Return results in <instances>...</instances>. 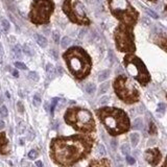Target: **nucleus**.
Here are the masks:
<instances>
[{"label": "nucleus", "mask_w": 167, "mask_h": 167, "mask_svg": "<svg viewBox=\"0 0 167 167\" xmlns=\"http://www.w3.org/2000/svg\"><path fill=\"white\" fill-rule=\"evenodd\" d=\"M93 143V138L79 135L53 139L51 142V157L60 165L64 167L71 166L90 153Z\"/></svg>", "instance_id": "nucleus-1"}, {"label": "nucleus", "mask_w": 167, "mask_h": 167, "mask_svg": "<svg viewBox=\"0 0 167 167\" xmlns=\"http://www.w3.org/2000/svg\"><path fill=\"white\" fill-rule=\"evenodd\" d=\"M99 120L105 126L109 134L117 136L126 133L130 130V119L124 111L117 108H101L96 110Z\"/></svg>", "instance_id": "nucleus-2"}, {"label": "nucleus", "mask_w": 167, "mask_h": 167, "mask_svg": "<svg viewBox=\"0 0 167 167\" xmlns=\"http://www.w3.org/2000/svg\"><path fill=\"white\" fill-rule=\"evenodd\" d=\"M64 59L67 63L69 71L77 79H84L87 77L92 67V62L89 54L83 48L74 46L68 49L64 53Z\"/></svg>", "instance_id": "nucleus-3"}, {"label": "nucleus", "mask_w": 167, "mask_h": 167, "mask_svg": "<svg viewBox=\"0 0 167 167\" xmlns=\"http://www.w3.org/2000/svg\"><path fill=\"white\" fill-rule=\"evenodd\" d=\"M65 121L76 131L94 132L95 121L90 111L82 108L69 109L64 116Z\"/></svg>", "instance_id": "nucleus-4"}, {"label": "nucleus", "mask_w": 167, "mask_h": 167, "mask_svg": "<svg viewBox=\"0 0 167 167\" xmlns=\"http://www.w3.org/2000/svg\"><path fill=\"white\" fill-rule=\"evenodd\" d=\"M111 13L117 18L121 24L134 27L138 20V12L126 0H109Z\"/></svg>", "instance_id": "nucleus-5"}, {"label": "nucleus", "mask_w": 167, "mask_h": 167, "mask_svg": "<svg viewBox=\"0 0 167 167\" xmlns=\"http://www.w3.org/2000/svg\"><path fill=\"white\" fill-rule=\"evenodd\" d=\"M113 87H114L116 95L122 101L126 103H134L139 100V92H138L137 88L124 75H119L114 80Z\"/></svg>", "instance_id": "nucleus-6"}, {"label": "nucleus", "mask_w": 167, "mask_h": 167, "mask_svg": "<svg viewBox=\"0 0 167 167\" xmlns=\"http://www.w3.org/2000/svg\"><path fill=\"white\" fill-rule=\"evenodd\" d=\"M123 64L128 72L142 86H145L149 83L150 75L145 65L139 58L133 54H128L123 59Z\"/></svg>", "instance_id": "nucleus-7"}, {"label": "nucleus", "mask_w": 167, "mask_h": 167, "mask_svg": "<svg viewBox=\"0 0 167 167\" xmlns=\"http://www.w3.org/2000/svg\"><path fill=\"white\" fill-rule=\"evenodd\" d=\"M53 9L54 4L51 0H33L29 13L30 21L34 24L48 23Z\"/></svg>", "instance_id": "nucleus-8"}, {"label": "nucleus", "mask_w": 167, "mask_h": 167, "mask_svg": "<svg viewBox=\"0 0 167 167\" xmlns=\"http://www.w3.org/2000/svg\"><path fill=\"white\" fill-rule=\"evenodd\" d=\"M114 39L116 42V47L119 51L134 52L136 50L132 26L120 23L114 32Z\"/></svg>", "instance_id": "nucleus-9"}, {"label": "nucleus", "mask_w": 167, "mask_h": 167, "mask_svg": "<svg viewBox=\"0 0 167 167\" xmlns=\"http://www.w3.org/2000/svg\"><path fill=\"white\" fill-rule=\"evenodd\" d=\"M63 11L73 23L79 25L90 24V20L86 15L84 5L79 0H64Z\"/></svg>", "instance_id": "nucleus-10"}, {"label": "nucleus", "mask_w": 167, "mask_h": 167, "mask_svg": "<svg viewBox=\"0 0 167 167\" xmlns=\"http://www.w3.org/2000/svg\"><path fill=\"white\" fill-rule=\"evenodd\" d=\"M161 153L158 148H150L145 151V160L151 166H157L161 161Z\"/></svg>", "instance_id": "nucleus-11"}, {"label": "nucleus", "mask_w": 167, "mask_h": 167, "mask_svg": "<svg viewBox=\"0 0 167 167\" xmlns=\"http://www.w3.org/2000/svg\"><path fill=\"white\" fill-rule=\"evenodd\" d=\"M7 145L8 141L5 137L4 133H0V154H6L7 153Z\"/></svg>", "instance_id": "nucleus-12"}, {"label": "nucleus", "mask_w": 167, "mask_h": 167, "mask_svg": "<svg viewBox=\"0 0 167 167\" xmlns=\"http://www.w3.org/2000/svg\"><path fill=\"white\" fill-rule=\"evenodd\" d=\"M88 167H110V162L107 159H102L99 161H93Z\"/></svg>", "instance_id": "nucleus-13"}, {"label": "nucleus", "mask_w": 167, "mask_h": 167, "mask_svg": "<svg viewBox=\"0 0 167 167\" xmlns=\"http://www.w3.org/2000/svg\"><path fill=\"white\" fill-rule=\"evenodd\" d=\"M34 39H36V42L39 44V46L41 47H46L47 46V39L45 38L42 34H39V33H36L34 34Z\"/></svg>", "instance_id": "nucleus-14"}, {"label": "nucleus", "mask_w": 167, "mask_h": 167, "mask_svg": "<svg viewBox=\"0 0 167 167\" xmlns=\"http://www.w3.org/2000/svg\"><path fill=\"white\" fill-rule=\"evenodd\" d=\"M156 43L158 44L162 49H164L165 51L167 52V37H165V36H160L158 39L156 40Z\"/></svg>", "instance_id": "nucleus-15"}, {"label": "nucleus", "mask_w": 167, "mask_h": 167, "mask_svg": "<svg viewBox=\"0 0 167 167\" xmlns=\"http://www.w3.org/2000/svg\"><path fill=\"white\" fill-rule=\"evenodd\" d=\"M133 128L135 130H142L143 129V120L141 118H136L134 123H133Z\"/></svg>", "instance_id": "nucleus-16"}, {"label": "nucleus", "mask_w": 167, "mask_h": 167, "mask_svg": "<svg viewBox=\"0 0 167 167\" xmlns=\"http://www.w3.org/2000/svg\"><path fill=\"white\" fill-rule=\"evenodd\" d=\"M130 138H131V142H132V144H133V146H136L139 143V139H140L139 134H137V133L131 134V137Z\"/></svg>", "instance_id": "nucleus-17"}, {"label": "nucleus", "mask_w": 167, "mask_h": 167, "mask_svg": "<svg viewBox=\"0 0 167 167\" xmlns=\"http://www.w3.org/2000/svg\"><path fill=\"white\" fill-rule=\"evenodd\" d=\"M95 90H96V86L93 84V83H89L86 85V92L89 93V94H92L95 92Z\"/></svg>", "instance_id": "nucleus-18"}, {"label": "nucleus", "mask_w": 167, "mask_h": 167, "mask_svg": "<svg viewBox=\"0 0 167 167\" xmlns=\"http://www.w3.org/2000/svg\"><path fill=\"white\" fill-rule=\"evenodd\" d=\"M110 75V71L109 70H104V71H101L99 73L98 75V80H100V82H103V80H105Z\"/></svg>", "instance_id": "nucleus-19"}, {"label": "nucleus", "mask_w": 167, "mask_h": 167, "mask_svg": "<svg viewBox=\"0 0 167 167\" xmlns=\"http://www.w3.org/2000/svg\"><path fill=\"white\" fill-rule=\"evenodd\" d=\"M46 72H47L48 75H50V76H53V75L55 74V68L53 67V65L47 64V66H46Z\"/></svg>", "instance_id": "nucleus-20"}, {"label": "nucleus", "mask_w": 167, "mask_h": 167, "mask_svg": "<svg viewBox=\"0 0 167 167\" xmlns=\"http://www.w3.org/2000/svg\"><path fill=\"white\" fill-rule=\"evenodd\" d=\"M70 43H71V40H70V38L64 37V38L62 39V41H61V46H62L63 48H67L69 45H70Z\"/></svg>", "instance_id": "nucleus-21"}, {"label": "nucleus", "mask_w": 167, "mask_h": 167, "mask_svg": "<svg viewBox=\"0 0 167 167\" xmlns=\"http://www.w3.org/2000/svg\"><path fill=\"white\" fill-rule=\"evenodd\" d=\"M33 105H34V107H39V105L41 104L42 100H41V97H40V95H39V94H36V95L33 96Z\"/></svg>", "instance_id": "nucleus-22"}, {"label": "nucleus", "mask_w": 167, "mask_h": 167, "mask_svg": "<svg viewBox=\"0 0 167 167\" xmlns=\"http://www.w3.org/2000/svg\"><path fill=\"white\" fill-rule=\"evenodd\" d=\"M28 77L32 80H34V82H38V80H39V75H38L37 72H34V71H30L28 73Z\"/></svg>", "instance_id": "nucleus-23"}, {"label": "nucleus", "mask_w": 167, "mask_h": 167, "mask_svg": "<svg viewBox=\"0 0 167 167\" xmlns=\"http://www.w3.org/2000/svg\"><path fill=\"white\" fill-rule=\"evenodd\" d=\"M130 150H131V148H130L129 144H123L122 146H121V153H122L123 155H129Z\"/></svg>", "instance_id": "nucleus-24"}, {"label": "nucleus", "mask_w": 167, "mask_h": 167, "mask_svg": "<svg viewBox=\"0 0 167 167\" xmlns=\"http://www.w3.org/2000/svg\"><path fill=\"white\" fill-rule=\"evenodd\" d=\"M14 53H15V55H16L17 58H21L22 51H21V48H20L19 45H17V46L14 47Z\"/></svg>", "instance_id": "nucleus-25"}, {"label": "nucleus", "mask_w": 167, "mask_h": 167, "mask_svg": "<svg viewBox=\"0 0 167 167\" xmlns=\"http://www.w3.org/2000/svg\"><path fill=\"white\" fill-rule=\"evenodd\" d=\"M7 114H8V111H7L6 107L5 105H2V107L0 108V116H1V117H6Z\"/></svg>", "instance_id": "nucleus-26"}, {"label": "nucleus", "mask_w": 167, "mask_h": 167, "mask_svg": "<svg viewBox=\"0 0 167 167\" xmlns=\"http://www.w3.org/2000/svg\"><path fill=\"white\" fill-rule=\"evenodd\" d=\"M97 150L100 156H105V154H107V150H105L104 146L102 144H98V147H97Z\"/></svg>", "instance_id": "nucleus-27"}, {"label": "nucleus", "mask_w": 167, "mask_h": 167, "mask_svg": "<svg viewBox=\"0 0 167 167\" xmlns=\"http://www.w3.org/2000/svg\"><path fill=\"white\" fill-rule=\"evenodd\" d=\"M165 110H166V107H165L164 103H159V104H158V108H157V112H158V113L164 114Z\"/></svg>", "instance_id": "nucleus-28"}, {"label": "nucleus", "mask_w": 167, "mask_h": 167, "mask_svg": "<svg viewBox=\"0 0 167 167\" xmlns=\"http://www.w3.org/2000/svg\"><path fill=\"white\" fill-rule=\"evenodd\" d=\"M1 24H2V27H3V29L5 30V32H7V30L9 29V22L7 21L6 19H2Z\"/></svg>", "instance_id": "nucleus-29"}, {"label": "nucleus", "mask_w": 167, "mask_h": 167, "mask_svg": "<svg viewBox=\"0 0 167 167\" xmlns=\"http://www.w3.org/2000/svg\"><path fill=\"white\" fill-rule=\"evenodd\" d=\"M37 157H38V153H37V151L34 150V149H32V150H30L29 153H28V158H29V159L33 160V159H36Z\"/></svg>", "instance_id": "nucleus-30"}, {"label": "nucleus", "mask_w": 167, "mask_h": 167, "mask_svg": "<svg viewBox=\"0 0 167 167\" xmlns=\"http://www.w3.org/2000/svg\"><path fill=\"white\" fill-rule=\"evenodd\" d=\"M15 66H16L18 69H21V70H26V69H27L26 65L23 64V63H21V62H16V63H15Z\"/></svg>", "instance_id": "nucleus-31"}, {"label": "nucleus", "mask_w": 167, "mask_h": 167, "mask_svg": "<svg viewBox=\"0 0 167 167\" xmlns=\"http://www.w3.org/2000/svg\"><path fill=\"white\" fill-rule=\"evenodd\" d=\"M157 133V129H156V125L154 122H150L149 123V134L150 135H154Z\"/></svg>", "instance_id": "nucleus-32"}, {"label": "nucleus", "mask_w": 167, "mask_h": 167, "mask_svg": "<svg viewBox=\"0 0 167 167\" xmlns=\"http://www.w3.org/2000/svg\"><path fill=\"white\" fill-rule=\"evenodd\" d=\"M145 12L147 13V14L149 15L150 17H153L154 19H158V18H159V16H158V15H157L155 12H153V11H151V9H149V8H145Z\"/></svg>", "instance_id": "nucleus-33"}, {"label": "nucleus", "mask_w": 167, "mask_h": 167, "mask_svg": "<svg viewBox=\"0 0 167 167\" xmlns=\"http://www.w3.org/2000/svg\"><path fill=\"white\" fill-rule=\"evenodd\" d=\"M23 51L27 55H33V53L32 51V49H30V47H28V45H24V46H23Z\"/></svg>", "instance_id": "nucleus-34"}, {"label": "nucleus", "mask_w": 167, "mask_h": 167, "mask_svg": "<svg viewBox=\"0 0 167 167\" xmlns=\"http://www.w3.org/2000/svg\"><path fill=\"white\" fill-rule=\"evenodd\" d=\"M108 87H109V84L108 83H103L101 86H100V93H104L105 91L108 90Z\"/></svg>", "instance_id": "nucleus-35"}, {"label": "nucleus", "mask_w": 167, "mask_h": 167, "mask_svg": "<svg viewBox=\"0 0 167 167\" xmlns=\"http://www.w3.org/2000/svg\"><path fill=\"white\" fill-rule=\"evenodd\" d=\"M110 100V97L109 96H102L101 98H100V103L101 104H107Z\"/></svg>", "instance_id": "nucleus-36"}, {"label": "nucleus", "mask_w": 167, "mask_h": 167, "mask_svg": "<svg viewBox=\"0 0 167 167\" xmlns=\"http://www.w3.org/2000/svg\"><path fill=\"white\" fill-rule=\"evenodd\" d=\"M126 162L130 164V165H134L135 164V162L136 160L133 158V157H131V156H126Z\"/></svg>", "instance_id": "nucleus-37"}, {"label": "nucleus", "mask_w": 167, "mask_h": 167, "mask_svg": "<svg viewBox=\"0 0 167 167\" xmlns=\"http://www.w3.org/2000/svg\"><path fill=\"white\" fill-rule=\"evenodd\" d=\"M58 100H59L58 98H53V99H52V101H51V110H50L51 114H53V112H54V108H55V104H57Z\"/></svg>", "instance_id": "nucleus-38"}, {"label": "nucleus", "mask_w": 167, "mask_h": 167, "mask_svg": "<svg viewBox=\"0 0 167 167\" xmlns=\"http://www.w3.org/2000/svg\"><path fill=\"white\" fill-rule=\"evenodd\" d=\"M52 38H53V41L55 43H59V41H60V34H59L58 32H54L52 33Z\"/></svg>", "instance_id": "nucleus-39"}, {"label": "nucleus", "mask_w": 167, "mask_h": 167, "mask_svg": "<svg viewBox=\"0 0 167 167\" xmlns=\"http://www.w3.org/2000/svg\"><path fill=\"white\" fill-rule=\"evenodd\" d=\"M17 107H18V111L20 113H23L24 112V107H23V103L21 101H18L17 102Z\"/></svg>", "instance_id": "nucleus-40"}, {"label": "nucleus", "mask_w": 167, "mask_h": 167, "mask_svg": "<svg viewBox=\"0 0 167 167\" xmlns=\"http://www.w3.org/2000/svg\"><path fill=\"white\" fill-rule=\"evenodd\" d=\"M111 146H112L113 149H116L117 148V141H116L115 139H113L112 141H111Z\"/></svg>", "instance_id": "nucleus-41"}, {"label": "nucleus", "mask_w": 167, "mask_h": 167, "mask_svg": "<svg viewBox=\"0 0 167 167\" xmlns=\"http://www.w3.org/2000/svg\"><path fill=\"white\" fill-rule=\"evenodd\" d=\"M36 166L37 167H44V164H43L42 161H37L36 162Z\"/></svg>", "instance_id": "nucleus-42"}, {"label": "nucleus", "mask_w": 167, "mask_h": 167, "mask_svg": "<svg viewBox=\"0 0 167 167\" xmlns=\"http://www.w3.org/2000/svg\"><path fill=\"white\" fill-rule=\"evenodd\" d=\"M5 128V123H4L3 120H0V130H3Z\"/></svg>", "instance_id": "nucleus-43"}, {"label": "nucleus", "mask_w": 167, "mask_h": 167, "mask_svg": "<svg viewBox=\"0 0 167 167\" xmlns=\"http://www.w3.org/2000/svg\"><path fill=\"white\" fill-rule=\"evenodd\" d=\"M12 73H13V75H14L15 77H18V76H19V73H18V71H17V70H13V71H12Z\"/></svg>", "instance_id": "nucleus-44"}, {"label": "nucleus", "mask_w": 167, "mask_h": 167, "mask_svg": "<svg viewBox=\"0 0 167 167\" xmlns=\"http://www.w3.org/2000/svg\"><path fill=\"white\" fill-rule=\"evenodd\" d=\"M50 52H51V54L53 55V58H54L55 60H57V59H58V53H57V52H55V51H54V50H51V51H50Z\"/></svg>", "instance_id": "nucleus-45"}, {"label": "nucleus", "mask_w": 167, "mask_h": 167, "mask_svg": "<svg viewBox=\"0 0 167 167\" xmlns=\"http://www.w3.org/2000/svg\"><path fill=\"white\" fill-rule=\"evenodd\" d=\"M3 55V48H2V45L0 43V57H2Z\"/></svg>", "instance_id": "nucleus-46"}, {"label": "nucleus", "mask_w": 167, "mask_h": 167, "mask_svg": "<svg viewBox=\"0 0 167 167\" xmlns=\"http://www.w3.org/2000/svg\"><path fill=\"white\" fill-rule=\"evenodd\" d=\"M162 167H167V157H166V160H165V163L163 164V166Z\"/></svg>", "instance_id": "nucleus-47"}, {"label": "nucleus", "mask_w": 167, "mask_h": 167, "mask_svg": "<svg viewBox=\"0 0 167 167\" xmlns=\"http://www.w3.org/2000/svg\"><path fill=\"white\" fill-rule=\"evenodd\" d=\"M5 94H6V96H7V98L11 97V95H9V93H8V92H5Z\"/></svg>", "instance_id": "nucleus-48"}, {"label": "nucleus", "mask_w": 167, "mask_h": 167, "mask_svg": "<svg viewBox=\"0 0 167 167\" xmlns=\"http://www.w3.org/2000/svg\"><path fill=\"white\" fill-rule=\"evenodd\" d=\"M149 1H154L155 2V1H157V0H149Z\"/></svg>", "instance_id": "nucleus-49"}, {"label": "nucleus", "mask_w": 167, "mask_h": 167, "mask_svg": "<svg viewBox=\"0 0 167 167\" xmlns=\"http://www.w3.org/2000/svg\"><path fill=\"white\" fill-rule=\"evenodd\" d=\"M118 167H123V166H122V165H119V166H118Z\"/></svg>", "instance_id": "nucleus-50"}]
</instances>
